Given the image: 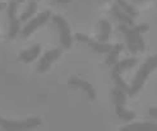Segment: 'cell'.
I'll use <instances>...</instances> for the list:
<instances>
[{
	"label": "cell",
	"instance_id": "1",
	"mask_svg": "<svg viewBox=\"0 0 157 131\" xmlns=\"http://www.w3.org/2000/svg\"><path fill=\"white\" fill-rule=\"evenodd\" d=\"M156 66H157V56H151L142 66H140V69L137 71V75L134 76V79H133L132 86L129 87V89L127 92L129 96H134L136 93H138V92L142 89L146 79L156 69Z\"/></svg>",
	"mask_w": 157,
	"mask_h": 131
},
{
	"label": "cell",
	"instance_id": "2",
	"mask_svg": "<svg viewBox=\"0 0 157 131\" xmlns=\"http://www.w3.org/2000/svg\"><path fill=\"white\" fill-rule=\"evenodd\" d=\"M41 125V118L31 117L26 121H9L0 117V127L8 131H18V130H29Z\"/></svg>",
	"mask_w": 157,
	"mask_h": 131
},
{
	"label": "cell",
	"instance_id": "3",
	"mask_svg": "<svg viewBox=\"0 0 157 131\" xmlns=\"http://www.w3.org/2000/svg\"><path fill=\"white\" fill-rule=\"evenodd\" d=\"M52 22L56 24L60 32V42L64 49H70L72 46V36H70V29L67 20L60 17V15H52Z\"/></svg>",
	"mask_w": 157,
	"mask_h": 131
},
{
	"label": "cell",
	"instance_id": "4",
	"mask_svg": "<svg viewBox=\"0 0 157 131\" xmlns=\"http://www.w3.org/2000/svg\"><path fill=\"white\" fill-rule=\"evenodd\" d=\"M51 17V12L50 10H45V12H42L41 14H38L36 18H33V19H31L27 24L25 26V28L22 29V37H28V36H31V33L32 32H35V29H37L38 27H41V26H44L46 22L49 20V18Z\"/></svg>",
	"mask_w": 157,
	"mask_h": 131
},
{
	"label": "cell",
	"instance_id": "5",
	"mask_svg": "<svg viewBox=\"0 0 157 131\" xmlns=\"http://www.w3.org/2000/svg\"><path fill=\"white\" fill-rule=\"evenodd\" d=\"M15 12H17V2H9V5H8V18H9V38H14L19 32V19L15 15Z\"/></svg>",
	"mask_w": 157,
	"mask_h": 131
},
{
	"label": "cell",
	"instance_id": "6",
	"mask_svg": "<svg viewBox=\"0 0 157 131\" xmlns=\"http://www.w3.org/2000/svg\"><path fill=\"white\" fill-rule=\"evenodd\" d=\"M75 40L78 41H81V42H84V43H87L90 47L97 52V53H106L109 52L110 50H111L113 46L111 45H109V43H105V42H96V41H93L92 38L87 37V36H84L82 33H77L75 35Z\"/></svg>",
	"mask_w": 157,
	"mask_h": 131
},
{
	"label": "cell",
	"instance_id": "7",
	"mask_svg": "<svg viewBox=\"0 0 157 131\" xmlns=\"http://www.w3.org/2000/svg\"><path fill=\"white\" fill-rule=\"evenodd\" d=\"M60 55H61V50H59V49H54V50L48 51L41 57L40 63L37 65V73H45L46 70H49L50 65L55 60H58L60 57Z\"/></svg>",
	"mask_w": 157,
	"mask_h": 131
},
{
	"label": "cell",
	"instance_id": "8",
	"mask_svg": "<svg viewBox=\"0 0 157 131\" xmlns=\"http://www.w3.org/2000/svg\"><path fill=\"white\" fill-rule=\"evenodd\" d=\"M68 84H69V86H72V87L81 88L83 92H86V93H87L88 98L92 99V101H93V99H96V90H95V88H93L88 82L82 80V79H79V78H77V76H72V78L69 79Z\"/></svg>",
	"mask_w": 157,
	"mask_h": 131
},
{
	"label": "cell",
	"instance_id": "9",
	"mask_svg": "<svg viewBox=\"0 0 157 131\" xmlns=\"http://www.w3.org/2000/svg\"><path fill=\"white\" fill-rule=\"evenodd\" d=\"M119 31L124 33L125 38H127V45H128V49L132 53H137L138 49H137V45H136V37H134V32L129 28V26L127 24H121L119 26Z\"/></svg>",
	"mask_w": 157,
	"mask_h": 131
},
{
	"label": "cell",
	"instance_id": "10",
	"mask_svg": "<svg viewBox=\"0 0 157 131\" xmlns=\"http://www.w3.org/2000/svg\"><path fill=\"white\" fill-rule=\"evenodd\" d=\"M40 52H41V46L40 45H35L29 50L22 51L19 53V60L23 61V63L28 64V63H31V61H33L35 59H37V56L40 55Z\"/></svg>",
	"mask_w": 157,
	"mask_h": 131
},
{
	"label": "cell",
	"instance_id": "11",
	"mask_svg": "<svg viewBox=\"0 0 157 131\" xmlns=\"http://www.w3.org/2000/svg\"><path fill=\"white\" fill-rule=\"evenodd\" d=\"M111 14H113L114 17H115L117 20H119V22H121L123 24L132 26V27L134 26V20H133V18H130L127 13H124V12L120 9V8L116 5V4L111 6Z\"/></svg>",
	"mask_w": 157,
	"mask_h": 131
},
{
	"label": "cell",
	"instance_id": "12",
	"mask_svg": "<svg viewBox=\"0 0 157 131\" xmlns=\"http://www.w3.org/2000/svg\"><path fill=\"white\" fill-rule=\"evenodd\" d=\"M123 49H124L123 43H116L115 46H113L111 50L107 52V57H106V60H105V63H106L107 65H114V64H116V63H117V57H119V55H120V52L123 51Z\"/></svg>",
	"mask_w": 157,
	"mask_h": 131
},
{
	"label": "cell",
	"instance_id": "13",
	"mask_svg": "<svg viewBox=\"0 0 157 131\" xmlns=\"http://www.w3.org/2000/svg\"><path fill=\"white\" fill-rule=\"evenodd\" d=\"M137 63H138V60L136 59V57H130V59H124V60H121V61H119V63H116V64H114L113 66V70L111 71H114V73H121L123 70H125V69H130V67H133L134 65H137Z\"/></svg>",
	"mask_w": 157,
	"mask_h": 131
},
{
	"label": "cell",
	"instance_id": "14",
	"mask_svg": "<svg viewBox=\"0 0 157 131\" xmlns=\"http://www.w3.org/2000/svg\"><path fill=\"white\" fill-rule=\"evenodd\" d=\"M100 24V36H98V42H106L110 37V32H111V26L106 19H101L98 22Z\"/></svg>",
	"mask_w": 157,
	"mask_h": 131
},
{
	"label": "cell",
	"instance_id": "15",
	"mask_svg": "<svg viewBox=\"0 0 157 131\" xmlns=\"http://www.w3.org/2000/svg\"><path fill=\"white\" fill-rule=\"evenodd\" d=\"M157 125L153 122H140V124H132L123 127V131H129V130H140V131H148V130H156Z\"/></svg>",
	"mask_w": 157,
	"mask_h": 131
},
{
	"label": "cell",
	"instance_id": "16",
	"mask_svg": "<svg viewBox=\"0 0 157 131\" xmlns=\"http://www.w3.org/2000/svg\"><path fill=\"white\" fill-rule=\"evenodd\" d=\"M111 97H113V101L116 104H120V106H124L125 102H127V94H125V92L121 90L120 88L115 87L114 89H111Z\"/></svg>",
	"mask_w": 157,
	"mask_h": 131
},
{
	"label": "cell",
	"instance_id": "17",
	"mask_svg": "<svg viewBox=\"0 0 157 131\" xmlns=\"http://www.w3.org/2000/svg\"><path fill=\"white\" fill-rule=\"evenodd\" d=\"M116 5L119 6L124 13H127L130 18H136L138 15V12L136 10V8L133 5H130L129 3H127L125 0H116Z\"/></svg>",
	"mask_w": 157,
	"mask_h": 131
},
{
	"label": "cell",
	"instance_id": "18",
	"mask_svg": "<svg viewBox=\"0 0 157 131\" xmlns=\"http://www.w3.org/2000/svg\"><path fill=\"white\" fill-rule=\"evenodd\" d=\"M116 115H117V117L124 120V121H132V120H134L137 115L134 112H132V111H127L124 108V106H120V104H116Z\"/></svg>",
	"mask_w": 157,
	"mask_h": 131
},
{
	"label": "cell",
	"instance_id": "19",
	"mask_svg": "<svg viewBox=\"0 0 157 131\" xmlns=\"http://www.w3.org/2000/svg\"><path fill=\"white\" fill-rule=\"evenodd\" d=\"M36 9H37V3H36V2H29L28 8L26 9V12L21 15L19 22H26L27 19H29V18H31V17H32V15L35 14Z\"/></svg>",
	"mask_w": 157,
	"mask_h": 131
},
{
	"label": "cell",
	"instance_id": "20",
	"mask_svg": "<svg viewBox=\"0 0 157 131\" xmlns=\"http://www.w3.org/2000/svg\"><path fill=\"white\" fill-rule=\"evenodd\" d=\"M111 78H113V80L115 82L116 87H117V88H120L121 90H124L125 93H127L128 89H129V87H128V84L124 82V79L121 78V75H120L119 73H114V71H111Z\"/></svg>",
	"mask_w": 157,
	"mask_h": 131
},
{
	"label": "cell",
	"instance_id": "21",
	"mask_svg": "<svg viewBox=\"0 0 157 131\" xmlns=\"http://www.w3.org/2000/svg\"><path fill=\"white\" fill-rule=\"evenodd\" d=\"M134 37H136L137 49H138L139 51H144V50H146V45H144V40H143V37H142V33L134 32Z\"/></svg>",
	"mask_w": 157,
	"mask_h": 131
},
{
	"label": "cell",
	"instance_id": "22",
	"mask_svg": "<svg viewBox=\"0 0 157 131\" xmlns=\"http://www.w3.org/2000/svg\"><path fill=\"white\" fill-rule=\"evenodd\" d=\"M150 29V26L148 24H139V26H133V32H137V33H143V32H147Z\"/></svg>",
	"mask_w": 157,
	"mask_h": 131
},
{
	"label": "cell",
	"instance_id": "23",
	"mask_svg": "<svg viewBox=\"0 0 157 131\" xmlns=\"http://www.w3.org/2000/svg\"><path fill=\"white\" fill-rule=\"evenodd\" d=\"M150 116L153 118H157V108L156 107H151L150 108Z\"/></svg>",
	"mask_w": 157,
	"mask_h": 131
},
{
	"label": "cell",
	"instance_id": "24",
	"mask_svg": "<svg viewBox=\"0 0 157 131\" xmlns=\"http://www.w3.org/2000/svg\"><path fill=\"white\" fill-rule=\"evenodd\" d=\"M54 2H56V3H70L72 0H54Z\"/></svg>",
	"mask_w": 157,
	"mask_h": 131
},
{
	"label": "cell",
	"instance_id": "25",
	"mask_svg": "<svg viewBox=\"0 0 157 131\" xmlns=\"http://www.w3.org/2000/svg\"><path fill=\"white\" fill-rule=\"evenodd\" d=\"M4 6H5V5H4L3 3H0V10H2V9H4Z\"/></svg>",
	"mask_w": 157,
	"mask_h": 131
},
{
	"label": "cell",
	"instance_id": "26",
	"mask_svg": "<svg viewBox=\"0 0 157 131\" xmlns=\"http://www.w3.org/2000/svg\"><path fill=\"white\" fill-rule=\"evenodd\" d=\"M136 3H138V2H144V0H134Z\"/></svg>",
	"mask_w": 157,
	"mask_h": 131
},
{
	"label": "cell",
	"instance_id": "27",
	"mask_svg": "<svg viewBox=\"0 0 157 131\" xmlns=\"http://www.w3.org/2000/svg\"><path fill=\"white\" fill-rule=\"evenodd\" d=\"M22 2H25V0H17V3H22Z\"/></svg>",
	"mask_w": 157,
	"mask_h": 131
},
{
	"label": "cell",
	"instance_id": "28",
	"mask_svg": "<svg viewBox=\"0 0 157 131\" xmlns=\"http://www.w3.org/2000/svg\"><path fill=\"white\" fill-rule=\"evenodd\" d=\"M104 2H109V0H104Z\"/></svg>",
	"mask_w": 157,
	"mask_h": 131
},
{
	"label": "cell",
	"instance_id": "29",
	"mask_svg": "<svg viewBox=\"0 0 157 131\" xmlns=\"http://www.w3.org/2000/svg\"><path fill=\"white\" fill-rule=\"evenodd\" d=\"M37 2H38V0H37Z\"/></svg>",
	"mask_w": 157,
	"mask_h": 131
}]
</instances>
